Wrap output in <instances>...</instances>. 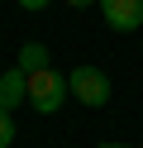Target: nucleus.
I'll return each mask as SVG.
<instances>
[{"instance_id": "obj_8", "label": "nucleus", "mask_w": 143, "mask_h": 148, "mask_svg": "<svg viewBox=\"0 0 143 148\" xmlns=\"http://www.w3.org/2000/svg\"><path fill=\"white\" fill-rule=\"evenodd\" d=\"M67 5H76V10H86V5H100V0H67Z\"/></svg>"}, {"instance_id": "obj_10", "label": "nucleus", "mask_w": 143, "mask_h": 148, "mask_svg": "<svg viewBox=\"0 0 143 148\" xmlns=\"http://www.w3.org/2000/svg\"><path fill=\"white\" fill-rule=\"evenodd\" d=\"M138 148H143V143H138Z\"/></svg>"}, {"instance_id": "obj_4", "label": "nucleus", "mask_w": 143, "mask_h": 148, "mask_svg": "<svg viewBox=\"0 0 143 148\" xmlns=\"http://www.w3.org/2000/svg\"><path fill=\"white\" fill-rule=\"evenodd\" d=\"M19 100H29V72H24V67L0 72V110H10V115H14Z\"/></svg>"}, {"instance_id": "obj_5", "label": "nucleus", "mask_w": 143, "mask_h": 148, "mask_svg": "<svg viewBox=\"0 0 143 148\" xmlns=\"http://www.w3.org/2000/svg\"><path fill=\"white\" fill-rule=\"evenodd\" d=\"M19 67H24V72L53 67V62H48V48H43V43H24V48H19Z\"/></svg>"}, {"instance_id": "obj_1", "label": "nucleus", "mask_w": 143, "mask_h": 148, "mask_svg": "<svg viewBox=\"0 0 143 148\" xmlns=\"http://www.w3.org/2000/svg\"><path fill=\"white\" fill-rule=\"evenodd\" d=\"M67 96H72V86H67V77H62V72H53V67L29 72V105H34L38 115H57Z\"/></svg>"}, {"instance_id": "obj_6", "label": "nucleus", "mask_w": 143, "mask_h": 148, "mask_svg": "<svg viewBox=\"0 0 143 148\" xmlns=\"http://www.w3.org/2000/svg\"><path fill=\"white\" fill-rule=\"evenodd\" d=\"M14 143V119H10V110H0V148Z\"/></svg>"}, {"instance_id": "obj_2", "label": "nucleus", "mask_w": 143, "mask_h": 148, "mask_svg": "<svg viewBox=\"0 0 143 148\" xmlns=\"http://www.w3.org/2000/svg\"><path fill=\"white\" fill-rule=\"evenodd\" d=\"M67 86H72V96L81 100V105H91V110L110 105V77H105L100 67H76V72H67Z\"/></svg>"}, {"instance_id": "obj_3", "label": "nucleus", "mask_w": 143, "mask_h": 148, "mask_svg": "<svg viewBox=\"0 0 143 148\" xmlns=\"http://www.w3.org/2000/svg\"><path fill=\"white\" fill-rule=\"evenodd\" d=\"M100 14H105L110 29L133 34V29L143 24V0H100Z\"/></svg>"}, {"instance_id": "obj_7", "label": "nucleus", "mask_w": 143, "mask_h": 148, "mask_svg": "<svg viewBox=\"0 0 143 148\" xmlns=\"http://www.w3.org/2000/svg\"><path fill=\"white\" fill-rule=\"evenodd\" d=\"M24 10H48V0H19Z\"/></svg>"}, {"instance_id": "obj_9", "label": "nucleus", "mask_w": 143, "mask_h": 148, "mask_svg": "<svg viewBox=\"0 0 143 148\" xmlns=\"http://www.w3.org/2000/svg\"><path fill=\"white\" fill-rule=\"evenodd\" d=\"M100 148H124V143H100Z\"/></svg>"}]
</instances>
